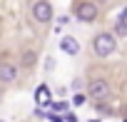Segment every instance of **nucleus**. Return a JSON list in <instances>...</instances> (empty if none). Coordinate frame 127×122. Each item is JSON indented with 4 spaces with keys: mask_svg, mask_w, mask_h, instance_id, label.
Wrapping results in <instances>:
<instances>
[{
    "mask_svg": "<svg viewBox=\"0 0 127 122\" xmlns=\"http://www.w3.org/2000/svg\"><path fill=\"white\" fill-rule=\"evenodd\" d=\"M85 102H87V95H85V92H77V95L72 97V105H85Z\"/></svg>",
    "mask_w": 127,
    "mask_h": 122,
    "instance_id": "obj_11",
    "label": "nucleus"
},
{
    "mask_svg": "<svg viewBox=\"0 0 127 122\" xmlns=\"http://www.w3.org/2000/svg\"><path fill=\"white\" fill-rule=\"evenodd\" d=\"M50 107H52V112H65L67 110V102H52L50 100Z\"/></svg>",
    "mask_w": 127,
    "mask_h": 122,
    "instance_id": "obj_9",
    "label": "nucleus"
},
{
    "mask_svg": "<svg viewBox=\"0 0 127 122\" xmlns=\"http://www.w3.org/2000/svg\"><path fill=\"white\" fill-rule=\"evenodd\" d=\"M97 15H100V10H97V5L92 3V0H80V3L75 5V18L82 20V23H95Z\"/></svg>",
    "mask_w": 127,
    "mask_h": 122,
    "instance_id": "obj_4",
    "label": "nucleus"
},
{
    "mask_svg": "<svg viewBox=\"0 0 127 122\" xmlns=\"http://www.w3.org/2000/svg\"><path fill=\"white\" fill-rule=\"evenodd\" d=\"M23 65H25V67L35 65V52H25V57H23Z\"/></svg>",
    "mask_w": 127,
    "mask_h": 122,
    "instance_id": "obj_10",
    "label": "nucleus"
},
{
    "mask_svg": "<svg viewBox=\"0 0 127 122\" xmlns=\"http://www.w3.org/2000/svg\"><path fill=\"white\" fill-rule=\"evenodd\" d=\"M32 115H35V117H40V120H47V112H45L42 107H37V110H35Z\"/></svg>",
    "mask_w": 127,
    "mask_h": 122,
    "instance_id": "obj_14",
    "label": "nucleus"
},
{
    "mask_svg": "<svg viewBox=\"0 0 127 122\" xmlns=\"http://www.w3.org/2000/svg\"><path fill=\"white\" fill-rule=\"evenodd\" d=\"M60 47H62V52H65V55H70V57H75V55L80 52V42H77L72 35L62 37V40H60Z\"/></svg>",
    "mask_w": 127,
    "mask_h": 122,
    "instance_id": "obj_6",
    "label": "nucleus"
},
{
    "mask_svg": "<svg viewBox=\"0 0 127 122\" xmlns=\"http://www.w3.org/2000/svg\"><path fill=\"white\" fill-rule=\"evenodd\" d=\"M115 37H127V18H117L115 20V32H112Z\"/></svg>",
    "mask_w": 127,
    "mask_h": 122,
    "instance_id": "obj_8",
    "label": "nucleus"
},
{
    "mask_svg": "<svg viewBox=\"0 0 127 122\" xmlns=\"http://www.w3.org/2000/svg\"><path fill=\"white\" fill-rule=\"evenodd\" d=\"M115 50H117V37H115L112 32H100V35H95V40H92V52H95L97 57H110Z\"/></svg>",
    "mask_w": 127,
    "mask_h": 122,
    "instance_id": "obj_1",
    "label": "nucleus"
},
{
    "mask_svg": "<svg viewBox=\"0 0 127 122\" xmlns=\"http://www.w3.org/2000/svg\"><path fill=\"white\" fill-rule=\"evenodd\" d=\"M62 120H65V122H77V115H75V112H67V110H65Z\"/></svg>",
    "mask_w": 127,
    "mask_h": 122,
    "instance_id": "obj_12",
    "label": "nucleus"
},
{
    "mask_svg": "<svg viewBox=\"0 0 127 122\" xmlns=\"http://www.w3.org/2000/svg\"><path fill=\"white\" fill-rule=\"evenodd\" d=\"M122 122H127V117H125V120H122Z\"/></svg>",
    "mask_w": 127,
    "mask_h": 122,
    "instance_id": "obj_17",
    "label": "nucleus"
},
{
    "mask_svg": "<svg viewBox=\"0 0 127 122\" xmlns=\"http://www.w3.org/2000/svg\"><path fill=\"white\" fill-rule=\"evenodd\" d=\"M15 80H18V65L10 62V60H3V62H0V82L10 85Z\"/></svg>",
    "mask_w": 127,
    "mask_h": 122,
    "instance_id": "obj_5",
    "label": "nucleus"
},
{
    "mask_svg": "<svg viewBox=\"0 0 127 122\" xmlns=\"http://www.w3.org/2000/svg\"><path fill=\"white\" fill-rule=\"evenodd\" d=\"M110 95H112V90H110V82L105 77H95L87 82V97H92L95 102H107Z\"/></svg>",
    "mask_w": 127,
    "mask_h": 122,
    "instance_id": "obj_2",
    "label": "nucleus"
},
{
    "mask_svg": "<svg viewBox=\"0 0 127 122\" xmlns=\"http://www.w3.org/2000/svg\"><path fill=\"white\" fill-rule=\"evenodd\" d=\"M30 13H32V20L35 23L47 25L52 20V5H50V0H35L32 8H30Z\"/></svg>",
    "mask_w": 127,
    "mask_h": 122,
    "instance_id": "obj_3",
    "label": "nucleus"
},
{
    "mask_svg": "<svg viewBox=\"0 0 127 122\" xmlns=\"http://www.w3.org/2000/svg\"><path fill=\"white\" fill-rule=\"evenodd\" d=\"M87 122H102V120H97V117H92V120H87Z\"/></svg>",
    "mask_w": 127,
    "mask_h": 122,
    "instance_id": "obj_16",
    "label": "nucleus"
},
{
    "mask_svg": "<svg viewBox=\"0 0 127 122\" xmlns=\"http://www.w3.org/2000/svg\"><path fill=\"white\" fill-rule=\"evenodd\" d=\"M120 15H122V18H127V8H125V10H122V13H120Z\"/></svg>",
    "mask_w": 127,
    "mask_h": 122,
    "instance_id": "obj_15",
    "label": "nucleus"
},
{
    "mask_svg": "<svg viewBox=\"0 0 127 122\" xmlns=\"http://www.w3.org/2000/svg\"><path fill=\"white\" fill-rule=\"evenodd\" d=\"M35 102L50 107V90H47V85H40V87L35 90Z\"/></svg>",
    "mask_w": 127,
    "mask_h": 122,
    "instance_id": "obj_7",
    "label": "nucleus"
},
{
    "mask_svg": "<svg viewBox=\"0 0 127 122\" xmlns=\"http://www.w3.org/2000/svg\"><path fill=\"white\" fill-rule=\"evenodd\" d=\"M47 120H50V122H65V120H62V117H60L57 112H52V110L47 112Z\"/></svg>",
    "mask_w": 127,
    "mask_h": 122,
    "instance_id": "obj_13",
    "label": "nucleus"
}]
</instances>
